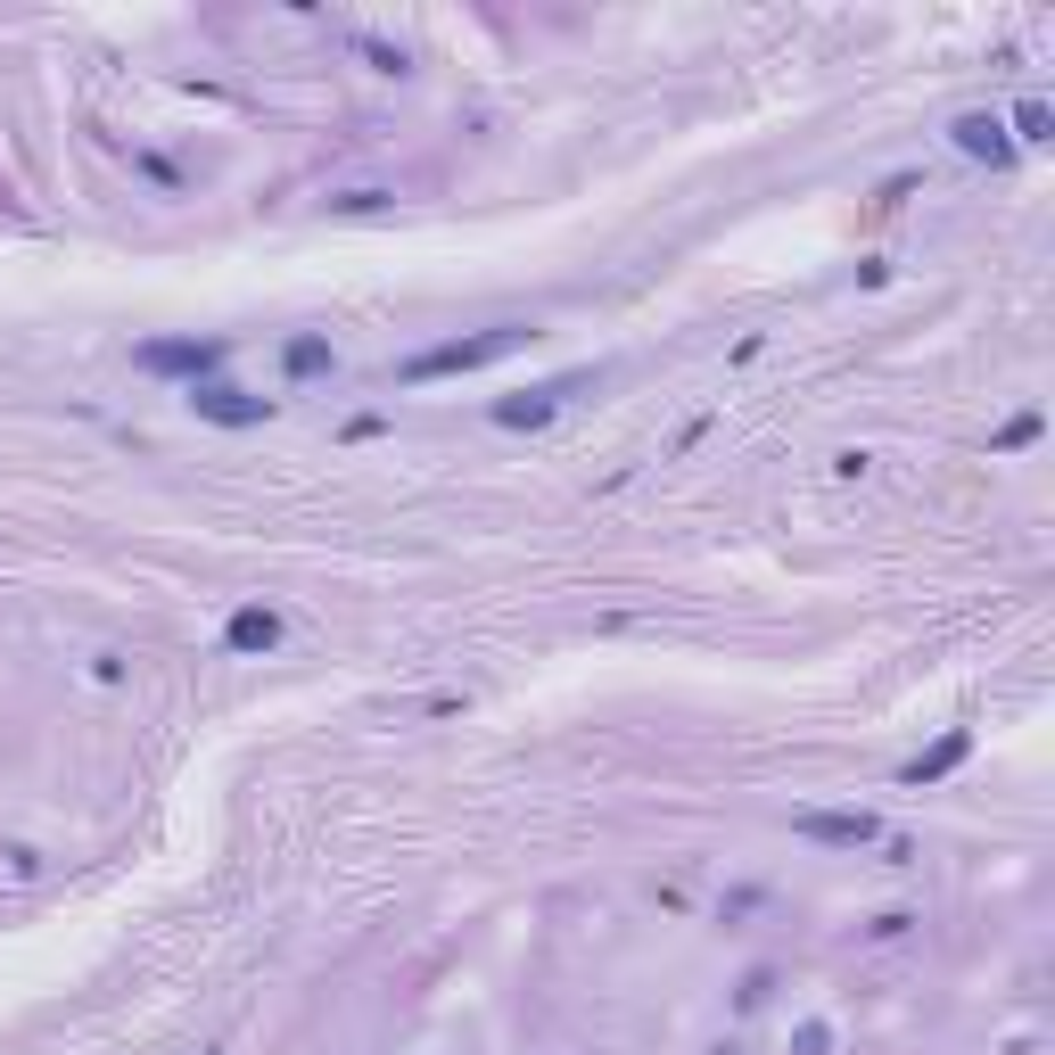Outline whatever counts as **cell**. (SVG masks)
<instances>
[{"label": "cell", "mask_w": 1055, "mask_h": 1055, "mask_svg": "<svg viewBox=\"0 0 1055 1055\" xmlns=\"http://www.w3.org/2000/svg\"><path fill=\"white\" fill-rule=\"evenodd\" d=\"M520 338H528V330H495V338H470V347H437L429 363H413V380H421V371H470V363H495L503 347H520Z\"/></svg>", "instance_id": "1"}, {"label": "cell", "mask_w": 1055, "mask_h": 1055, "mask_svg": "<svg viewBox=\"0 0 1055 1055\" xmlns=\"http://www.w3.org/2000/svg\"><path fill=\"white\" fill-rule=\"evenodd\" d=\"M800 833H816V841H874V816H800Z\"/></svg>", "instance_id": "2"}, {"label": "cell", "mask_w": 1055, "mask_h": 1055, "mask_svg": "<svg viewBox=\"0 0 1055 1055\" xmlns=\"http://www.w3.org/2000/svg\"><path fill=\"white\" fill-rule=\"evenodd\" d=\"M272 635H281V627H272L264 610H240V619H231V643H272Z\"/></svg>", "instance_id": "3"}, {"label": "cell", "mask_w": 1055, "mask_h": 1055, "mask_svg": "<svg viewBox=\"0 0 1055 1055\" xmlns=\"http://www.w3.org/2000/svg\"><path fill=\"white\" fill-rule=\"evenodd\" d=\"M330 355H322V338H305V347H289V371H322Z\"/></svg>", "instance_id": "4"}]
</instances>
